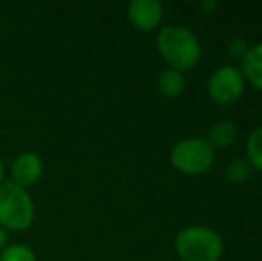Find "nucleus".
I'll return each mask as SVG.
<instances>
[{
	"label": "nucleus",
	"mask_w": 262,
	"mask_h": 261,
	"mask_svg": "<svg viewBox=\"0 0 262 261\" xmlns=\"http://www.w3.org/2000/svg\"><path fill=\"white\" fill-rule=\"evenodd\" d=\"M157 50L169 68L179 72L193 68L202 56L196 34L180 24H168L161 29L157 36Z\"/></svg>",
	"instance_id": "obj_1"
},
{
	"label": "nucleus",
	"mask_w": 262,
	"mask_h": 261,
	"mask_svg": "<svg viewBox=\"0 0 262 261\" xmlns=\"http://www.w3.org/2000/svg\"><path fill=\"white\" fill-rule=\"evenodd\" d=\"M175 252L182 261H217L223 254V238L207 226H187L175 238Z\"/></svg>",
	"instance_id": "obj_2"
},
{
	"label": "nucleus",
	"mask_w": 262,
	"mask_h": 261,
	"mask_svg": "<svg viewBox=\"0 0 262 261\" xmlns=\"http://www.w3.org/2000/svg\"><path fill=\"white\" fill-rule=\"evenodd\" d=\"M34 216V200L27 190L11 181L0 185V227L20 233L32 226Z\"/></svg>",
	"instance_id": "obj_3"
},
{
	"label": "nucleus",
	"mask_w": 262,
	"mask_h": 261,
	"mask_svg": "<svg viewBox=\"0 0 262 261\" xmlns=\"http://www.w3.org/2000/svg\"><path fill=\"white\" fill-rule=\"evenodd\" d=\"M169 161L180 174L202 175L214 165V149L205 138L180 139L171 149Z\"/></svg>",
	"instance_id": "obj_4"
},
{
	"label": "nucleus",
	"mask_w": 262,
	"mask_h": 261,
	"mask_svg": "<svg viewBox=\"0 0 262 261\" xmlns=\"http://www.w3.org/2000/svg\"><path fill=\"white\" fill-rule=\"evenodd\" d=\"M209 97L220 106H230L245 91V77L237 66L223 65L210 73L207 81Z\"/></svg>",
	"instance_id": "obj_5"
},
{
	"label": "nucleus",
	"mask_w": 262,
	"mask_h": 261,
	"mask_svg": "<svg viewBox=\"0 0 262 261\" xmlns=\"http://www.w3.org/2000/svg\"><path fill=\"white\" fill-rule=\"evenodd\" d=\"M11 183L27 190L41 181L45 165L43 159L36 152H21L11 163Z\"/></svg>",
	"instance_id": "obj_6"
},
{
	"label": "nucleus",
	"mask_w": 262,
	"mask_h": 261,
	"mask_svg": "<svg viewBox=\"0 0 262 261\" xmlns=\"http://www.w3.org/2000/svg\"><path fill=\"white\" fill-rule=\"evenodd\" d=\"M128 22L139 31H152L162 20V4L157 0H134L127 7Z\"/></svg>",
	"instance_id": "obj_7"
},
{
	"label": "nucleus",
	"mask_w": 262,
	"mask_h": 261,
	"mask_svg": "<svg viewBox=\"0 0 262 261\" xmlns=\"http://www.w3.org/2000/svg\"><path fill=\"white\" fill-rule=\"evenodd\" d=\"M241 73L253 88L262 91V42L250 47L246 56L241 61Z\"/></svg>",
	"instance_id": "obj_8"
},
{
	"label": "nucleus",
	"mask_w": 262,
	"mask_h": 261,
	"mask_svg": "<svg viewBox=\"0 0 262 261\" xmlns=\"http://www.w3.org/2000/svg\"><path fill=\"white\" fill-rule=\"evenodd\" d=\"M235 136H237V129H235V124L230 120H217L210 126L207 142L212 149H228L232 143L235 142Z\"/></svg>",
	"instance_id": "obj_9"
},
{
	"label": "nucleus",
	"mask_w": 262,
	"mask_h": 261,
	"mask_svg": "<svg viewBox=\"0 0 262 261\" xmlns=\"http://www.w3.org/2000/svg\"><path fill=\"white\" fill-rule=\"evenodd\" d=\"M157 88L164 97H168V98L179 97L184 91V88H186L184 73L175 68H169V66L161 70V73H159V77H157Z\"/></svg>",
	"instance_id": "obj_10"
},
{
	"label": "nucleus",
	"mask_w": 262,
	"mask_h": 261,
	"mask_svg": "<svg viewBox=\"0 0 262 261\" xmlns=\"http://www.w3.org/2000/svg\"><path fill=\"white\" fill-rule=\"evenodd\" d=\"M246 159L252 168L262 170V126L255 127L246 139Z\"/></svg>",
	"instance_id": "obj_11"
},
{
	"label": "nucleus",
	"mask_w": 262,
	"mask_h": 261,
	"mask_svg": "<svg viewBox=\"0 0 262 261\" xmlns=\"http://www.w3.org/2000/svg\"><path fill=\"white\" fill-rule=\"evenodd\" d=\"M252 165L248 163L246 157H234L227 165V177L234 185H243L252 177Z\"/></svg>",
	"instance_id": "obj_12"
},
{
	"label": "nucleus",
	"mask_w": 262,
	"mask_h": 261,
	"mask_svg": "<svg viewBox=\"0 0 262 261\" xmlns=\"http://www.w3.org/2000/svg\"><path fill=\"white\" fill-rule=\"evenodd\" d=\"M0 261H38L34 251L24 244H11L0 252Z\"/></svg>",
	"instance_id": "obj_13"
},
{
	"label": "nucleus",
	"mask_w": 262,
	"mask_h": 261,
	"mask_svg": "<svg viewBox=\"0 0 262 261\" xmlns=\"http://www.w3.org/2000/svg\"><path fill=\"white\" fill-rule=\"evenodd\" d=\"M248 50H250V47L245 38H234V39H230V43H228V56H230L232 59L243 61V57L246 56Z\"/></svg>",
	"instance_id": "obj_14"
},
{
	"label": "nucleus",
	"mask_w": 262,
	"mask_h": 261,
	"mask_svg": "<svg viewBox=\"0 0 262 261\" xmlns=\"http://www.w3.org/2000/svg\"><path fill=\"white\" fill-rule=\"evenodd\" d=\"M9 245V236H7V231L4 227H0V252Z\"/></svg>",
	"instance_id": "obj_15"
},
{
	"label": "nucleus",
	"mask_w": 262,
	"mask_h": 261,
	"mask_svg": "<svg viewBox=\"0 0 262 261\" xmlns=\"http://www.w3.org/2000/svg\"><path fill=\"white\" fill-rule=\"evenodd\" d=\"M200 6L204 7V9H209V11H210V9H214V7H216L217 4H216V2H202Z\"/></svg>",
	"instance_id": "obj_16"
},
{
	"label": "nucleus",
	"mask_w": 262,
	"mask_h": 261,
	"mask_svg": "<svg viewBox=\"0 0 262 261\" xmlns=\"http://www.w3.org/2000/svg\"><path fill=\"white\" fill-rule=\"evenodd\" d=\"M4 175H6V168H4V163L0 161V185L4 183Z\"/></svg>",
	"instance_id": "obj_17"
}]
</instances>
